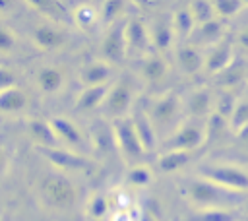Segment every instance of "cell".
<instances>
[{
	"instance_id": "cell-18",
	"label": "cell",
	"mask_w": 248,
	"mask_h": 221,
	"mask_svg": "<svg viewBox=\"0 0 248 221\" xmlns=\"http://www.w3.org/2000/svg\"><path fill=\"white\" fill-rule=\"evenodd\" d=\"M45 155L46 159L58 167V169H85L87 167V159L81 155V153H76L68 147H50V149H45Z\"/></svg>"
},
{
	"instance_id": "cell-5",
	"label": "cell",
	"mask_w": 248,
	"mask_h": 221,
	"mask_svg": "<svg viewBox=\"0 0 248 221\" xmlns=\"http://www.w3.org/2000/svg\"><path fill=\"white\" fill-rule=\"evenodd\" d=\"M112 134H114V142H116V149L120 151L122 159L126 163H138L143 153H147L141 145V140L134 128L132 116L128 118H120V120H112Z\"/></svg>"
},
{
	"instance_id": "cell-6",
	"label": "cell",
	"mask_w": 248,
	"mask_h": 221,
	"mask_svg": "<svg viewBox=\"0 0 248 221\" xmlns=\"http://www.w3.org/2000/svg\"><path fill=\"white\" fill-rule=\"evenodd\" d=\"M200 176H203L231 192H236V194H244L248 190V173L231 163L205 165L200 171Z\"/></svg>"
},
{
	"instance_id": "cell-39",
	"label": "cell",
	"mask_w": 248,
	"mask_h": 221,
	"mask_svg": "<svg viewBox=\"0 0 248 221\" xmlns=\"http://www.w3.org/2000/svg\"><path fill=\"white\" fill-rule=\"evenodd\" d=\"M114 204H116L118 211H130L132 205H134L132 196H130V192H126V190H118V192L114 194Z\"/></svg>"
},
{
	"instance_id": "cell-24",
	"label": "cell",
	"mask_w": 248,
	"mask_h": 221,
	"mask_svg": "<svg viewBox=\"0 0 248 221\" xmlns=\"http://www.w3.org/2000/svg\"><path fill=\"white\" fill-rule=\"evenodd\" d=\"M172 27H174V35L180 37V39H190L194 29L198 27L196 25V19H194V14L190 10V4H182L172 16Z\"/></svg>"
},
{
	"instance_id": "cell-28",
	"label": "cell",
	"mask_w": 248,
	"mask_h": 221,
	"mask_svg": "<svg viewBox=\"0 0 248 221\" xmlns=\"http://www.w3.org/2000/svg\"><path fill=\"white\" fill-rule=\"evenodd\" d=\"M227 130H231L229 120H227V118H223V116H221V114H217V112H213V114L205 120V136H207V142L221 140V138H223V134H225Z\"/></svg>"
},
{
	"instance_id": "cell-34",
	"label": "cell",
	"mask_w": 248,
	"mask_h": 221,
	"mask_svg": "<svg viewBox=\"0 0 248 221\" xmlns=\"http://www.w3.org/2000/svg\"><path fill=\"white\" fill-rule=\"evenodd\" d=\"M213 4H215L217 17H234L242 8H248V4L238 2V0H217Z\"/></svg>"
},
{
	"instance_id": "cell-36",
	"label": "cell",
	"mask_w": 248,
	"mask_h": 221,
	"mask_svg": "<svg viewBox=\"0 0 248 221\" xmlns=\"http://www.w3.org/2000/svg\"><path fill=\"white\" fill-rule=\"evenodd\" d=\"M124 10H126V4L124 2H105L103 4V10H101V16H103V19L108 25H112V23H116V21L122 19Z\"/></svg>"
},
{
	"instance_id": "cell-21",
	"label": "cell",
	"mask_w": 248,
	"mask_h": 221,
	"mask_svg": "<svg viewBox=\"0 0 248 221\" xmlns=\"http://www.w3.org/2000/svg\"><path fill=\"white\" fill-rule=\"evenodd\" d=\"M110 85L112 83L97 85V87H83L79 97H78V101H76V109L81 110V112H91V110L103 107L105 101H107V95L110 91Z\"/></svg>"
},
{
	"instance_id": "cell-37",
	"label": "cell",
	"mask_w": 248,
	"mask_h": 221,
	"mask_svg": "<svg viewBox=\"0 0 248 221\" xmlns=\"http://www.w3.org/2000/svg\"><path fill=\"white\" fill-rule=\"evenodd\" d=\"M151 178H153V174L145 165H134L128 171V182L132 186H147L151 182Z\"/></svg>"
},
{
	"instance_id": "cell-7",
	"label": "cell",
	"mask_w": 248,
	"mask_h": 221,
	"mask_svg": "<svg viewBox=\"0 0 248 221\" xmlns=\"http://www.w3.org/2000/svg\"><path fill=\"white\" fill-rule=\"evenodd\" d=\"M134 103V85L130 78H118L112 81L110 91L107 95V101L103 105V112L110 116L112 120L128 118V112Z\"/></svg>"
},
{
	"instance_id": "cell-10",
	"label": "cell",
	"mask_w": 248,
	"mask_h": 221,
	"mask_svg": "<svg viewBox=\"0 0 248 221\" xmlns=\"http://www.w3.org/2000/svg\"><path fill=\"white\" fill-rule=\"evenodd\" d=\"M184 105H186L188 118L207 120L215 112V93L207 87H200L190 93V97Z\"/></svg>"
},
{
	"instance_id": "cell-11",
	"label": "cell",
	"mask_w": 248,
	"mask_h": 221,
	"mask_svg": "<svg viewBox=\"0 0 248 221\" xmlns=\"http://www.w3.org/2000/svg\"><path fill=\"white\" fill-rule=\"evenodd\" d=\"M232 62H234V52H232V41L229 37H225L205 52V70L209 74L217 76L223 70H227Z\"/></svg>"
},
{
	"instance_id": "cell-40",
	"label": "cell",
	"mask_w": 248,
	"mask_h": 221,
	"mask_svg": "<svg viewBox=\"0 0 248 221\" xmlns=\"http://www.w3.org/2000/svg\"><path fill=\"white\" fill-rule=\"evenodd\" d=\"M236 43H238L240 47L248 48V25H244V27L238 31V35H236Z\"/></svg>"
},
{
	"instance_id": "cell-31",
	"label": "cell",
	"mask_w": 248,
	"mask_h": 221,
	"mask_svg": "<svg viewBox=\"0 0 248 221\" xmlns=\"http://www.w3.org/2000/svg\"><path fill=\"white\" fill-rule=\"evenodd\" d=\"M190 10L194 14V19H196V25H203L211 19L217 17L215 14V4L213 2H190Z\"/></svg>"
},
{
	"instance_id": "cell-25",
	"label": "cell",
	"mask_w": 248,
	"mask_h": 221,
	"mask_svg": "<svg viewBox=\"0 0 248 221\" xmlns=\"http://www.w3.org/2000/svg\"><path fill=\"white\" fill-rule=\"evenodd\" d=\"M27 107V95L19 87H10L0 93V110L4 114H17Z\"/></svg>"
},
{
	"instance_id": "cell-2",
	"label": "cell",
	"mask_w": 248,
	"mask_h": 221,
	"mask_svg": "<svg viewBox=\"0 0 248 221\" xmlns=\"http://www.w3.org/2000/svg\"><path fill=\"white\" fill-rule=\"evenodd\" d=\"M186 198L196 211H205V209H232V204H238L242 194L231 192L198 174L196 178L188 180Z\"/></svg>"
},
{
	"instance_id": "cell-9",
	"label": "cell",
	"mask_w": 248,
	"mask_h": 221,
	"mask_svg": "<svg viewBox=\"0 0 248 221\" xmlns=\"http://www.w3.org/2000/svg\"><path fill=\"white\" fill-rule=\"evenodd\" d=\"M50 124H52L54 134H56V138H58V142L62 145H66L68 149L83 155V151L89 147V142H87V138L81 134V130L72 120H68L64 116H54L50 120Z\"/></svg>"
},
{
	"instance_id": "cell-29",
	"label": "cell",
	"mask_w": 248,
	"mask_h": 221,
	"mask_svg": "<svg viewBox=\"0 0 248 221\" xmlns=\"http://www.w3.org/2000/svg\"><path fill=\"white\" fill-rule=\"evenodd\" d=\"M99 16H101V12L93 4H79L74 12V19L81 29H89L91 25H95Z\"/></svg>"
},
{
	"instance_id": "cell-27",
	"label": "cell",
	"mask_w": 248,
	"mask_h": 221,
	"mask_svg": "<svg viewBox=\"0 0 248 221\" xmlns=\"http://www.w3.org/2000/svg\"><path fill=\"white\" fill-rule=\"evenodd\" d=\"M236 103H238V99L229 89L215 93V112L221 114L227 120H231V116H232V112L236 109Z\"/></svg>"
},
{
	"instance_id": "cell-32",
	"label": "cell",
	"mask_w": 248,
	"mask_h": 221,
	"mask_svg": "<svg viewBox=\"0 0 248 221\" xmlns=\"http://www.w3.org/2000/svg\"><path fill=\"white\" fill-rule=\"evenodd\" d=\"M229 126H231V132L238 134L242 132L244 128H248V101H238L236 103V109L229 120Z\"/></svg>"
},
{
	"instance_id": "cell-1",
	"label": "cell",
	"mask_w": 248,
	"mask_h": 221,
	"mask_svg": "<svg viewBox=\"0 0 248 221\" xmlns=\"http://www.w3.org/2000/svg\"><path fill=\"white\" fill-rule=\"evenodd\" d=\"M145 112L149 120L153 122L155 132L161 142H167L174 134V130L186 120L184 118L186 105L182 103L180 95L174 91H165L153 97L151 103L145 107Z\"/></svg>"
},
{
	"instance_id": "cell-23",
	"label": "cell",
	"mask_w": 248,
	"mask_h": 221,
	"mask_svg": "<svg viewBox=\"0 0 248 221\" xmlns=\"http://www.w3.org/2000/svg\"><path fill=\"white\" fill-rule=\"evenodd\" d=\"M64 81H66V74L58 66H45L37 72V85L43 93L48 95L58 93L64 87Z\"/></svg>"
},
{
	"instance_id": "cell-26",
	"label": "cell",
	"mask_w": 248,
	"mask_h": 221,
	"mask_svg": "<svg viewBox=\"0 0 248 221\" xmlns=\"http://www.w3.org/2000/svg\"><path fill=\"white\" fill-rule=\"evenodd\" d=\"M190 157L192 153H184V151H161L157 157V165L163 173H174L182 169L190 161Z\"/></svg>"
},
{
	"instance_id": "cell-12",
	"label": "cell",
	"mask_w": 248,
	"mask_h": 221,
	"mask_svg": "<svg viewBox=\"0 0 248 221\" xmlns=\"http://www.w3.org/2000/svg\"><path fill=\"white\" fill-rule=\"evenodd\" d=\"M176 62L180 66V70L184 74L196 76L202 70H205V54L202 52L200 47H196L194 43L186 41L176 48Z\"/></svg>"
},
{
	"instance_id": "cell-19",
	"label": "cell",
	"mask_w": 248,
	"mask_h": 221,
	"mask_svg": "<svg viewBox=\"0 0 248 221\" xmlns=\"http://www.w3.org/2000/svg\"><path fill=\"white\" fill-rule=\"evenodd\" d=\"M132 122H134V128H136V132H138V136H140V140H141L143 149H145V151H153V149L157 147V143H159V136H157L155 126H153V122L149 120L145 109L136 110V112L132 114Z\"/></svg>"
},
{
	"instance_id": "cell-8",
	"label": "cell",
	"mask_w": 248,
	"mask_h": 221,
	"mask_svg": "<svg viewBox=\"0 0 248 221\" xmlns=\"http://www.w3.org/2000/svg\"><path fill=\"white\" fill-rule=\"evenodd\" d=\"M126 21L128 19H120L108 25V31L101 41V54H103V60H107L108 64H120L128 54Z\"/></svg>"
},
{
	"instance_id": "cell-33",
	"label": "cell",
	"mask_w": 248,
	"mask_h": 221,
	"mask_svg": "<svg viewBox=\"0 0 248 221\" xmlns=\"http://www.w3.org/2000/svg\"><path fill=\"white\" fill-rule=\"evenodd\" d=\"M89 217L91 221H107L108 219V200L101 194L93 196L89 200Z\"/></svg>"
},
{
	"instance_id": "cell-38",
	"label": "cell",
	"mask_w": 248,
	"mask_h": 221,
	"mask_svg": "<svg viewBox=\"0 0 248 221\" xmlns=\"http://www.w3.org/2000/svg\"><path fill=\"white\" fill-rule=\"evenodd\" d=\"M14 47H16V35L10 27L4 25L0 29V50H2V54H8Z\"/></svg>"
},
{
	"instance_id": "cell-41",
	"label": "cell",
	"mask_w": 248,
	"mask_h": 221,
	"mask_svg": "<svg viewBox=\"0 0 248 221\" xmlns=\"http://www.w3.org/2000/svg\"><path fill=\"white\" fill-rule=\"evenodd\" d=\"M108 221H134V217L130 211H116L108 217Z\"/></svg>"
},
{
	"instance_id": "cell-20",
	"label": "cell",
	"mask_w": 248,
	"mask_h": 221,
	"mask_svg": "<svg viewBox=\"0 0 248 221\" xmlns=\"http://www.w3.org/2000/svg\"><path fill=\"white\" fill-rule=\"evenodd\" d=\"M27 132L31 136V140L41 145L43 149H50V147H60V142L54 134V128L50 124V120H39V118H33L29 124H27Z\"/></svg>"
},
{
	"instance_id": "cell-17",
	"label": "cell",
	"mask_w": 248,
	"mask_h": 221,
	"mask_svg": "<svg viewBox=\"0 0 248 221\" xmlns=\"http://www.w3.org/2000/svg\"><path fill=\"white\" fill-rule=\"evenodd\" d=\"M33 41L39 48L54 50V48H60L66 43V35H64V31H60L52 23H39L33 29Z\"/></svg>"
},
{
	"instance_id": "cell-4",
	"label": "cell",
	"mask_w": 248,
	"mask_h": 221,
	"mask_svg": "<svg viewBox=\"0 0 248 221\" xmlns=\"http://www.w3.org/2000/svg\"><path fill=\"white\" fill-rule=\"evenodd\" d=\"M207 142L205 136V120H196V118H186L174 134L163 142L161 151H184V153H194L198 147H202Z\"/></svg>"
},
{
	"instance_id": "cell-35",
	"label": "cell",
	"mask_w": 248,
	"mask_h": 221,
	"mask_svg": "<svg viewBox=\"0 0 248 221\" xmlns=\"http://www.w3.org/2000/svg\"><path fill=\"white\" fill-rule=\"evenodd\" d=\"M219 76V81L223 83V85H227V87H232L236 81H240L242 79V76H244V66L238 62V60H234L227 70H223L221 74H217Z\"/></svg>"
},
{
	"instance_id": "cell-42",
	"label": "cell",
	"mask_w": 248,
	"mask_h": 221,
	"mask_svg": "<svg viewBox=\"0 0 248 221\" xmlns=\"http://www.w3.org/2000/svg\"><path fill=\"white\" fill-rule=\"evenodd\" d=\"M244 207H246V211H248V198H246V202H244Z\"/></svg>"
},
{
	"instance_id": "cell-22",
	"label": "cell",
	"mask_w": 248,
	"mask_h": 221,
	"mask_svg": "<svg viewBox=\"0 0 248 221\" xmlns=\"http://www.w3.org/2000/svg\"><path fill=\"white\" fill-rule=\"evenodd\" d=\"M149 37H151V45L157 48V52L167 50L172 41H174V27H172V17L169 19H155L149 25Z\"/></svg>"
},
{
	"instance_id": "cell-30",
	"label": "cell",
	"mask_w": 248,
	"mask_h": 221,
	"mask_svg": "<svg viewBox=\"0 0 248 221\" xmlns=\"http://www.w3.org/2000/svg\"><path fill=\"white\" fill-rule=\"evenodd\" d=\"M238 211L236 209H205V211H196L194 221H238Z\"/></svg>"
},
{
	"instance_id": "cell-14",
	"label": "cell",
	"mask_w": 248,
	"mask_h": 221,
	"mask_svg": "<svg viewBox=\"0 0 248 221\" xmlns=\"http://www.w3.org/2000/svg\"><path fill=\"white\" fill-rule=\"evenodd\" d=\"M126 39H128V52H145L151 47L149 27L138 17H130L126 21Z\"/></svg>"
},
{
	"instance_id": "cell-3",
	"label": "cell",
	"mask_w": 248,
	"mask_h": 221,
	"mask_svg": "<svg viewBox=\"0 0 248 221\" xmlns=\"http://www.w3.org/2000/svg\"><path fill=\"white\" fill-rule=\"evenodd\" d=\"M41 198L48 207L54 209H70L78 200V190L74 182L62 173L45 174L41 180Z\"/></svg>"
},
{
	"instance_id": "cell-13",
	"label": "cell",
	"mask_w": 248,
	"mask_h": 221,
	"mask_svg": "<svg viewBox=\"0 0 248 221\" xmlns=\"http://www.w3.org/2000/svg\"><path fill=\"white\" fill-rule=\"evenodd\" d=\"M110 76H112V64H108L103 58H97L83 66L79 79L83 87H97V85H108Z\"/></svg>"
},
{
	"instance_id": "cell-15",
	"label": "cell",
	"mask_w": 248,
	"mask_h": 221,
	"mask_svg": "<svg viewBox=\"0 0 248 221\" xmlns=\"http://www.w3.org/2000/svg\"><path fill=\"white\" fill-rule=\"evenodd\" d=\"M225 39V31H223V21L221 19H211L203 25H198L190 37V43H194L196 47H215L219 41Z\"/></svg>"
},
{
	"instance_id": "cell-16",
	"label": "cell",
	"mask_w": 248,
	"mask_h": 221,
	"mask_svg": "<svg viewBox=\"0 0 248 221\" xmlns=\"http://www.w3.org/2000/svg\"><path fill=\"white\" fill-rule=\"evenodd\" d=\"M169 74V62L163 56V52L149 54L141 64V79L149 85H157L167 79Z\"/></svg>"
}]
</instances>
